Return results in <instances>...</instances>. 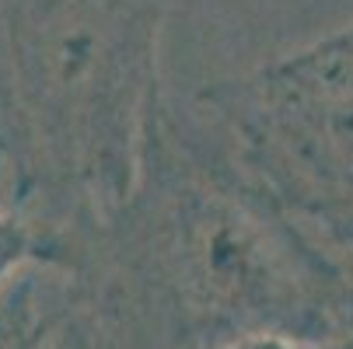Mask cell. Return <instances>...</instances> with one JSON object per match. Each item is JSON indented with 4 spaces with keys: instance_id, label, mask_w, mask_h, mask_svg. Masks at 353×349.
Here are the masks:
<instances>
[{
    "instance_id": "1",
    "label": "cell",
    "mask_w": 353,
    "mask_h": 349,
    "mask_svg": "<svg viewBox=\"0 0 353 349\" xmlns=\"http://www.w3.org/2000/svg\"><path fill=\"white\" fill-rule=\"evenodd\" d=\"M203 98L231 140L224 165L297 231L350 248L353 25Z\"/></svg>"
},
{
    "instance_id": "2",
    "label": "cell",
    "mask_w": 353,
    "mask_h": 349,
    "mask_svg": "<svg viewBox=\"0 0 353 349\" xmlns=\"http://www.w3.org/2000/svg\"><path fill=\"white\" fill-rule=\"evenodd\" d=\"M231 349H353V332L329 342H290V339H256V342H238Z\"/></svg>"
}]
</instances>
